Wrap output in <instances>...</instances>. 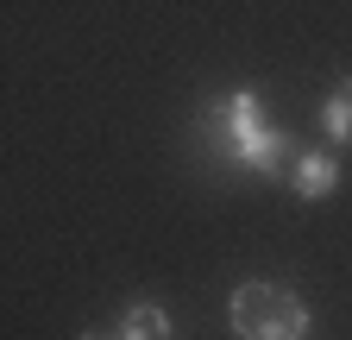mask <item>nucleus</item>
Segmentation results:
<instances>
[{
    "instance_id": "6",
    "label": "nucleus",
    "mask_w": 352,
    "mask_h": 340,
    "mask_svg": "<svg viewBox=\"0 0 352 340\" xmlns=\"http://www.w3.org/2000/svg\"><path fill=\"white\" fill-rule=\"evenodd\" d=\"M82 340H107V334H95V328H88V334H82Z\"/></svg>"
},
{
    "instance_id": "2",
    "label": "nucleus",
    "mask_w": 352,
    "mask_h": 340,
    "mask_svg": "<svg viewBox=\"0 0 352 340\" xmlns=\"http://www.w3.org/2000/svg\"><path fill=\"white\" fill-rule=\"evenodd\" d=\"M214 151L227 158V164H239V170H258V177H277V170L296 158V139L283 133V126L258 120V126H245V133H227V139H214Z\"/></svg>"
},
{
    "instance_id": "3",
    "label": "nucleus",
    "mask_w": 352,
    "mask_h": 340,
    "mask_svg": "<svg viewBox=\"0 0 352 340\" xmlns=\"http://www.w3.org/2000/svg\"><path fill=\"white\" fill-rule=\"evenodd\" d=\"M333 189H340V158L333 151H296V195L327 202Z\"/></svg>"
},
{
    "instance_id": "4",
    "label": "nucleus",
    "mask_w": 352,
    "mask_h": 340,
    "mask_svg": "<svg viewBox=\"0 0 352 340\" xmlns=\"http://www.w3.org/2000/svg\"><path fill=\"white\" fill-rule=\"evenodd\" d=\"M113 340H176V321H170V309H157V303H132V309L120 315Z\"/></svg>"
},
{
    "instance_id": "5",
    "label": "nucleus",
    "mask_w": 352,
    "mask_h": 340,
    "mask_svg": "<svg viewBox=\"0 0 352 340\" xmlns=\"http://www.w3.org/2000/svg\"><path fill=\"white\" fill-rule=\"evenodd\" d=\"M321 139L352 145V76H346V82H333L327 101H321Z\"/></svg>"
},
{
    "instance_id": "1",
    "label": "nucleus",
    "mask_w": 352,
    "mask_h": 340,
    "mask_svg": "<svg viewBox=\"0 0 352 340\" xmlns=\"http://www.w3.org/2000/svg\"><path fill=\"white\" fill-rule=\"evenodd\" d=\"M227 321H233L239 340H308L315 309H308L289 284H264V277H252V284L233 290Z\"/></svg>"
}]
</instances>
